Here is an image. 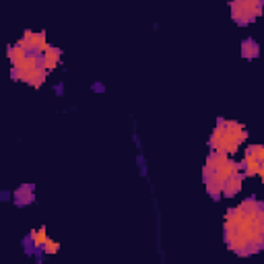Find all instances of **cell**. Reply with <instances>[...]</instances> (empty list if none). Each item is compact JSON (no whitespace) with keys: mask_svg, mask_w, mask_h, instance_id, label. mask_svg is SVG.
<instances>
[{"mask_svg":"<svg viewBox=\"0 0 264 264\" xmlns=\"http://www.w3.org/2000/svg\"><path fill=\"white\" fill-rule=\"evenodd\" d=\"M21 48H25L27 52H37V54H44L48 50V39H46V31H39V33H33L27 29L23 33V37L17 41Z\"/></svg>","mask_w":264,"mask_h":264,"instance_id":"cell-1","label":"cell"},{"mask_svg":"<svg viewBox=\"0 0 264 264\" xmlns=\"http://www.w3.org/2000/svg\"><path fill=\"white\" fill-rule=\"evenodd\" d=\"M60 50L58 48H54V46H48V50L41 54V66L46 68V71H54V68L58 66V62H60Z\"/></svg>","mask_w":264,"mask_h":264,"instance_id":"cell-2","label":"cell"},{"mask_svg":"<svg viewBox=\"0 0 264 264\" xmlns=\"http://www.w3.org/2000/svg\"><path fill=\"white\" fill-rule=\"evenodd\" d=\"M242 184H244V176H242V174L231 176L227 182H225V186H223V196H227V198L235 196V194L242 190Z\"/></svg>","mask_w":264,"mask_h":264,"instance_id":"cell-3","label":"cell"},{"mask_svg":"<svg viewBox=\"0 0 264 264\" xmlns=\"http://www.w3.org/2000/svg\"><path fill=\"white\" fill-rule=\"evenodd\" d=\"M260 165H262V161H258V159H256L254 153H246L244 163H242V168H244V176H258Z\"/></svg>","mask_w":264,"mask_h":264,"instance_id":"cell-4","label":"cell"},{"mask_svg":"<svg viewBox=\"0 0 264 264\" xmlns=\"http://www.w3.org/2000/svg\"><path fill=\"white\" fill-rule=\"evenodd\" d=\"M204 184H206V192L211 194V196L217 200L221 194H223V186H225V182H221V179L213 174V176H208L206 179H204Z\"/></svg>","mask_w":264,"mask_h":264,"instance_id":"cell-5","label":"cell"},{"mask_svg":"<svg viewBox=\"0 0 264 264\" xmlns=\"http://www.w3.org/2000/svg\"><path fill=\"white\" fill-rule=\"evenodd\" d=\"M46 73H48V71H46L44 66H37L35 71H31L29 77H27V85H31V87L39 89V87L46 83Z\"/></svg>","mask_w":264,"mask_h":264,"instance_id":"cell-6","label":"cell"},{"mask_svg":"<svg viewBox=\"0 0 264 264\" xmlns=\"http://www.w3.org/2000/svg\"><path fill=\"white\" fill-rule=\"evenodd\" d=\"M27 54H29V52H27L25 48H21L19 44H17V46H10V48H8V60H10L12 66H19V64L27 58Z\"/></svg>","mask_w":264,"mask_h":264,"instance_id":"cell-7","label":"cell"},{"mask_svg":"<svg viewBox=\"0 0 264 264\" xmlns=\"http://www.w3.org/2000/svg\"><path fill=\"white\" fill-rule=\"evenodd\" d=\"M258 54H260V48H258L256 41H252V39H244V44H242V56L248 58V60H252V58L258 56Z\"/></svg>","mask_w":264,"mask_h":264,"instance_id":"cell-8","label":"cell"},{"mask_svg":"<svg viewBox=\"0 0 264 264\" xmlns=\"http://www.w3.org/2000/svg\"><path fill=\"white\" fill-rule=\"evenodd\" d=\"M15 198L19 204H27V202H31L33 200V186H21L17 192H15Z\"/></svg>","mask_w":264,"mask_h":264,"instance_id":"cell-9","label":"cell"},{"mask_svg":"<svg viewBox=\"0 0 264 264\" xmlns=\"http://www.w3.org/2000/svg\"><path fill=\"white\" fill-rule=\"evenodd\" d=\"M31 242H33V248H44V244L48 242L46 227H41V229L33 231V233H31Z\"/></svg>","mask_w":264,"mask_h":264,"instance_id":"cell-10","label":"cell"},{"mask_svg":"<svg viewBox=\"0 0 264 264\" xmlns=\"http://www.w3.org/2000/svg\"><path fill=\"white\" fill-rule=\"evenodd\" d=\"M246 153H254L258 161H264V145H250Z\"/></svg>","mask_w":264,"mask_h":264,"instance_id":"cell-11","label":"cell"},{"mask_svg":"<svg viewBox=\"0 0 264 264\" xmlns=\"http://www.w3.org/2000/svg\"><path fill=\"white\" fill-rule=\"evenodd\" d=\"M58 250H60V244H58V242H54V240H50V238H48V242L44 244V252H46V254H56V252H58Z\"/></svg>","mask_w":264,"mask_h":264,"instance_id":"cell-12","label":"cell"},{"mask_svg":"<svg viewBox=\"0 0 264 264\" xmlns=\"http://www.w3.org/2000/svg\"><path fill=\"white\" fill-rule=\"evenodd\" d=\"M258 176H260V179L264 182V161H262V165H260V170H258Z\"/></svg>","mask_w":264,"mask_h":264,"instance_id":"cell-13","label":"cell"},{"mask_svg":"<svg viewBox=\"0 0 264 264\" xmlns=\"http://www.w3.org/2000/svg\"><path fill=\"white\" fill-rule=\"evenodd\" d=\"M233 2H244V0H233Z\"/></svg>","mask_w":264,"mask_h":264,"instance_id":"cell-14","label":"cell"}]
</instances>
